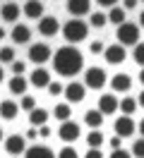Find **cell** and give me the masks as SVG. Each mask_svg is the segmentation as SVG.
<instances>
[{
  "label": "cell",
  "mask_w": 144,
  "mask_h": 158,
  "mask_svg": "<svg viewBox=\"0 0 144 158\" xmlns=\"http://www.w3.org/2000/svg\"><path fill=\"white\" fill-rule=\"evenodd\" d=\"M19 108H24V110H29V113H31V110L36 108V98H31V96H27V94H24V96H22V103H19Z\"/></svg>",
  "instance_id": "obj_32"
},
{
  "label": "cell",
  "mask_w": 144,
  "mask_h": 158,
  "mask_svg": "<svg viewBox=\"0 0 144 158\" xmlns=\"http://www.w3.org/2000/svg\"><path fill=\"white\" fill-rule=\"evenodd\" d=\"M108 81V74H106L103 67H89L84 72V86L91 91H101Z\"/></svg>",
  "instance_id": "obj_3"
},
{
  "label": "cell",
  "mask_w": 144,
  "mask_h": 158,
  "mask_svg": "<svg viewBox=\"0 0 144 158\" xmlns=\"http://www.w3.org/2000/svg\"><path fill=\"white\" fill-rule=\"evenodd\" d=\"M132 58H134V62H137V65H142V67H144V43H137V46H134Z\"/></svg>",
  "instance_id": "obj_30"
},
{
  "label": "cell",
  "mask_w": 144,
  "mask_h": 158,
  "mask_svg": "<svg viewBox=\"0 0 144 158\" xmlns=\"http://www.w3.org/2000/svg\"><path fill=\"white\" fill-rule=\"evenodd\" d=\"M106 22H108V17H106L103 12H91V27L94 29H103Z\"/></svg>",
  "instance_id": "obj_29"
},
{
  "label": "cell",
  "mask_w": 144,
  "mask_h": 158,
  "mask_svg": "<svg viewBox=\"0 0 144 158\" xmlns=\"http://www.w3.org/2000/svg\"><path fill=\"white\" fill-rule=\"evenodd\" d=\"M29 84H34L36 89H48V84H50V72L46 67H36L31 72V77H29Z\"/></svg>",
  "instance_id": "obj_14"
},
{
  "label": "cell",
  "mask_w": 144,
  "mask_h": 158,
  "mask_svg": "<svg viewBox=\"0 0 144 158\" xmlns=\"http://www.w3.org/2000/svg\"><path fill=\"white\" fill-rule=\"evenodd\" d=\"M84 67V55L75 48V46H63L55 50L53 55V69H55L60 77H77Z\"/></svg>",
  "instance_id": "obj_1"
},
{
  "label": "cell",
  "mask_w": 144,
  "mask_h": 158,
  "mask_svg": "<svg viewBox=\"0 0 144 158\" xmlns=\"http://www.w3.org/2000/svg\"><path fill=\"white\" fill-rule=\"evenodd\" d=\"M84 122L89 129H98L101 125H103V113L96 108V110H86L84 113Z\"/></svg>",
  "instance_id": "obj_21"
},
{
  "label": "cell",
  "mask_w": 144,
  "mask_h": 158,
  "mask_svg": "<svg viewBox=\"0 0 144 158\" xmlns=\"http://www.w3.org/2000/svg\"><path fill=\"white\" fill-rule=\"evenodd\" d=\"M5 151H7L10 156H22V153L27 151V137H22V134L7 137L5 139Z\"/></svg>",
  "instance_id": "obj_11"
},
{
  "label": "cell",
  "mask_w": 144,
  "mask_h": 158,
  "mask_svg": "<svg viewBox=\"0 0 144 158\" xmlns=\"http://www.w3.org/2000/svg\"><path fill=\"white\" fill-rule=\"evenodd\" d=\"M67 12H70V17L82 19L84 15L91 12V0H67Z\"/></svg>",
  "instance_id": "obj_12"
},
{
  "label": "cell",
  "mask_w": 144,
  "mask_h": 158,
  "mask_svg": "<svg viewBox=\"0 0 144 158\" xmlns=\"http://www.w3.org/2000/svg\"><path fill=\"white\" fill-rule=\"evenodd\" d=\"M101 144H103V134H101L98 129H91L89 137H86V146L89 148H101Z\"/></svg>",
  "instance_id": "obj_26"
},
{
  "label": "cell",
  "mask_w": 144,
  "mask_h": 158,
  "mask_svg": "<svg viewBox=\"0 0 144 158\" xmlns=\"http://www.w3.org/2000/svg\"><path fill=\"white\" fill-rule=\"evenodd\" d=\"M89 36V24L84 19H77L72 17L70 22H65V27H63V39L70 43V46H75L79 41H84Z\"/></svg>",
  "instance_id": "obj_2"
},
{
  "label": "cell",
  "mask_w": 144,
  "mask_h": 158,
  "mask_svg": "<svg viewBox=\"0 0 144 158\" xmlns=\"http://www.w3.org/2000/svg\"><path fill=\"white\" fill-rule=\"evenodd\" d=\"M137 2H139V0H123V7H125V10H134Z\"/></svg>",
  "instance_id": "obj_42"
},
{
  "label": "cell",
  "mask_w": 144,
  "mask_h": 158,
  "mask_svg": "<svg viewBox=\"0 0 144 158\" xmlns=\"http://www.w3.org/2000/svg\"><path fill=\"white\" fill-rule=\"evenodd\" d=\"M84 158H103V153H101V148H89Z\"/></svg>",
  "instance_id": "obj_38"
},
{
  "label": "cell",
  "mask_w": 144,
  "mask_h": 158,
  "mask_svg": "<svg viewBox=\"0 0 144 158\" xmlns=\"http://www.w3.org/2000/svg\"><path fill=\"white\" fill-rule=\"evenodd\" d=\"M132 156L134 158H144V139H137L132 144Z\"/></svg>",
  "instance_id": "obj_33"
},
{
  "label": "cell",
  "mask_w": 144,
  "mask_h": 158,
  "mask_svg": "<svg viewBox=\"0 0 144 158\" xmlns=\"http://www.w3.org/2000/svg\"><path fill=\"white\" fill-rule=\"evenodd\" d=\"M0 141H2V127H0Z\"/></svg>",
  "instance_id": "obj_50"
},
{
  "label": "cell",
  "mask_w": 144,
  "mask_h": 158,
  "mask_svg": "<svg viewBox=\"0 0 144 158\" xmlns=\"http://www.w3.org/2000/svg\"><path fill=\"white\" fill-rule=\"evenodd\" d=\"M29 122H31V127L46 125V122H48V110L46 108H34L31 113H29Z\"/></svg>",
  "instance_id": "obj_22"
},
{
  "label": "cell",
  "mask_w": 144,
  "mask_h": 158,
  "mask_svg": "<svg viewBox=\"0 0 144 158\" xmlns=\"http://www.w3.org/2000/svg\"><path fill=\"white\" fill-rule=\"evenodd\" d=\"M10 39L15 41V43H19V46H24V43L31 41V29H29L27 24H15L12 31H10Z\"/></svg>",
  "instance_id": "obj_15"
},
{
  "label": "cell",
  "mask_w": 144,
  "mask_h": 158,
  "mask_svg": "<svg viewBox=\"0 0 144 158\" xmlns=\"http://www.w3.org/2000/svg\"><path fill=\"white\" fill-rule=\"evenodd\" d=\"M19 15H22V10H19L17 2H5L2 10H0V17L5 22H10V24H15V22L19 19Z\"/></svg>",
  "instance_id": "obj_18"
},
{
  "label": "cell",
  "mask_w": 144,
  "mask_h": 158,
  "mask_svg": "<svg viewBox=\"0 0 144 158\" xmlns=\"http://www.w3.org/2000/svg\"><path fill=\"white\" fill-rule=\"evenodd\" d=\"M118 41L120 46H137L139 43V24H132V22H125L118 27Z\"/></svg>",
  "instance_id": "obj_4"
},
{
  "label": "cell",
  "mask_w": 144,
  "mask_h": 158,
  "mask_svg": "<svg viewBox=\"0 0 144 158\" xmlns=\"http://www.w3.org/2000/svg\"><path fill=\"white\" fill-rule=\"evenodd\" d=\"M53 118L60 120V122L70 120V118H72V108H70V103H58L55 108H53Z\"/></svg>",
  "instance_id": "obj_24"
},
{
  "label": "cell",
  "mask_w": 144,
  "mask_h": 158,
  "mask_svg": "<svg viewBox=\"0 0 144 158\" xmlns=\"http://www.w3.org/2000/svg\"><path fill=\"white\" fill-rule=\"evenodd\" d=\"M58 158H79V153L75 151V146H70V144H67V146H63V148H60Z\"/></svg>",
  "instance_id": "obj_31"
},
{
  "label": "cell",
  "mask_w": 144,
  "mask_h": 158,
  "mask_svg": "<svg viewBox=\"0 0 144 158\" xmlns=\"http://www.w3.org/2000/svg\"><path fill=\"white\" fill-rule=\"evenodd\" d=\"M63 96L67 98V103H82L86 98V86L79 84V81H70L63 91Z\"/></svg>",
  "instance_id": "obj_7"
},
{
  "label": "cell",
  "mask_w": 144,
  "mask_h": 158,
  "mask_svg": "<svg viewBox=\"0 0 144 158\" xmlns=\"http://www.w3.org/2000/svg\"><path fill=\"white\" fill-rule=\"evenodd\" d=\"M89 50H91L94 55H101V53H103V50H106L103 41H91V43H89Z\"/></svg>",
  "instance_id": "obj_36"
},
{
  "label": "cell",
  "mask_w": 144,
  "mask_h": 158,
  "mask_svg": "<svg viewBox=\"0 0 144 158\" xmlns=\"http://www.w3.org/2000/svg\"><path fill=\"white\" fill-rule=\"evenodd\" d=\"M24 137H27V139H31V141H34V139L38 137V127H29V129H27V134H24Z\"/></svg>",
  "instance_id": "obj_41"
},
{
  "label": "cell",
  "mask_w": 144,
  "mask_h": 158,
  "mask_svg": "<svg viewBox=\"0 0 144 158\" xmlns=\"http://www.w3.org/2000/svg\"><path fill=\"white\" fill-rule=\"evenodd\" d=\"M5 79V69H2V65H0V81Z\"/></svg>",
  "instance_id": "obj_47"
},
{
  "label": "cell",
  "mask_w": 144,
  "mask_h": 158,
  "mask_svg": "<svg viewBox=\"0 0 144 158\" xmlns=\"http://www.w3.org/2000/svg\"><path fill=\"white\" fill-rule=\"evenodd\" d=\"M96 2H98L101 7H108V10H111V7H115V5H118V0H96Z\"/></svg>",
  "instance_id": "obj_40"
},
{
  "label": "cell",
  "mask_w": 144,
  "mask_h": 158,
  "mask_svg": "<svg viewBox=\"0 0 144 158\" xmlns=\"http://www.w3.org/2000/svg\"><path fill=\"white\" fill-rule=\"evenodd\" d=\"M103 58H106L108 65H120V62L127 60V50H125V46H120V43H113V46H106Z\"/></svg>",
  "instance_id": "obj_8"
},
{
  "label": "cell",
  "mask_w": 144,
  "mask_h": 158,
  "mask_svg": "<svg viewBox=\"0 0 144 158\" xmlns=\"http://www.w3.org/2000/svg\"><path fill=\"white\" fill-rule=\"evenodd\" d=\"M137 106H139V103H137L134 98H123V101H120V108H118V110H123V115H132L134 110H137Z\"/></svg>",
  "instance_id": "obj_27"
},
{
  "label": "cell",
  "mask_w": 144,
  "mask_h": 158,
  "mask_svg": "<svg viewBox=\"0 0 144 158\" xmlns=\"http://www.w3.org/2000/svg\"><path fill=\"white\" fill-rule=\"evenodd\" d=\"M123 144V137H111V148H120Z\"/></svg>",
  "instance_id": "obj_43"
},
{
  "label": "cell",
  "mask_w": 144,
  "mask_h": 158,
  "mask_svg": "<svg viewBox=\"0 0 144 158\" xmlns=\"http://www.w3.org/2000/svg\"><path fill=\"white\" fill-rule=\"evenodd\" d=\"M113 129H115V134H118V137L127 139V137H132V134H134V129H137V125H134L132 115H123V118H118V120H115Z\"/></svg>",
  "instance_id": "obj_9"
},
{
  "label": "cell",
  "mask_w": 144,
  "mask_h": 158,
  "mask_svg": "<svg viewBox=\"0 0 144 158\" xmlns=\"http://www.w3.org/2000/svg\"><path fill=\"white\" fill-rule=\"evenodd\" d=\"M139 81L144 84V67H142V72H139Z\"/></svg>",
  "instance_id": "obj_48"
},
{
  "label": "cell",
  "mask_w": 144,
  "mask_h": 158,
  "mask_svg": "<svg viewBox=\"0 0 144 158\" xmlns=\"http://www.w3.org/2000/svg\"><path fill=\"white\" fill-rule=\"evenodd\" d=\"M111 89H113L115 94H125V91H130V89H132V77L125 74V72L113 74V77H111Z\"/></svg>",
  "instance_id": "obj_13"
},
{
  "label": "cell",
  "mask_w": 144,
  "mask_h": 158,
  "mask_svg": "<svg viewBox=\"0 0 144 158\" xmlns=\"http://www.w3.org/2000/svg\"><path fill=\"white\" fill-rule=\"evenodd\" d=\"M58 137L63 139L65 144H75L77 139L82 137V129H79V125H77V122H72V120H65V122L60 125V129H58Z\"/></svg>",
  "instance_id": "obj_6"
},
{
  "label": "cell",
  "mask_w": 144,
  "mask_h": 158,
  "mask_svg": "<svg viewBox=\"0 0 144 158\" xmlns=\"http://www.w3.org/2000/svg\"><path fill=\"white\" fill-rule=\"evenodd\" d=\"M137 103H139V106H142V108H144V91H142V94H139V98H137Z\"/></svg>",
  "instance_id": "obj_45"
},
{
  "label": "cell",
  "mask_w": 144,
  "mask_h": 158,
  "mask_svg": "<svg viewBox=\"0 0 144 158\" xmlns=\"http://www.w3.org/2000/svg\"><path fill=\"white\" fill-rule=\"evenodd\" d=\"M19 115V106L17 103H15V101H2V103H0V118L2 120H15Z\"/></svg>",
  "instance_id": "obj_20"
},
{
  "label": "cell",
  "mask_w": 144,
  "mask_h": 158,
  "mask_svg": "<svg viewBox=\"0 0 144 158\" xmlns=\"http://www.w3.org/2000/svg\"><path fill=\"white\" fill-rule=\"evenodd\" d=\"M24 158H55L48 146H31L24 151Z\"/></svg>",
  "instance_id": "obj_23"
},
{
  "label": "cell",
  "mask_w": 144,
  "mask_h": 158,
  "mask_svg": "<svg viewBox=\"0 0 144 158\" xmlns=\"http://www.w3.org/2000/svg\"><path fill=\"white\" fill-rule=\"evenodd\" d=\"M111 158H132V156H130V151H125V148H113V151H111Z\"/></svg>",
  "instance_id": "obj_37"
},
{
  "label": "cell",
  "mask_w": 144,
  "mask_h": 158,
  "mask_svg": "<svg viewBox=\"0 0 144 158\" xmlns=\"http://www.w3.org/2000/svg\"><path fill=\"white\" fill-rule=\"evenodd\" d=\"M63 91H65V86H63L60 81H50V84H48V94H50V96H60Z\"/></svg>",
  "instance_id": "obj_34"
},
{
  "label": "cell",
  "mask_w": 144,
  "mask_h": 158,
  "mask_svg": "<svg viewBox=\"0 0 144 158\" xmlns=\"http://www.w3.org/2000/svg\"><path fill=\"white\" fill-rule=\"evenodd\" d=\"M5 39V29H2V27H0V41Z\"/></svg>",
  "instance_id": "obj_49"
},
{
  "label": "cell",
  "mask_w": 144,
  "mask_h": 158,
  "mask_svg": "<svg viewBox=\"0 0 144 158\" xmlns=\"http://www.w3.org/2000/svg\"><path fill=\"white\" fill-rule=\"evenodd\" d=\"M27 58L34 62V65H43V62H48V60L53 58V53H50V46L48 43H34L31 48H29Z\"/></svg>",
  "instance_id": "obj_5"
},
{
  "label": "cell",
  "mask_w": 144,
  "mask_h": 158,
  "mask_svg": "<svg viewBox=\"0 0 144 158\" xmlns=\"http://www.w3.org/2000/svg\"><path fill=\"white\" fill-rule=\"evenodd\" d=\"M118 108H120V101L115 98V96H111V94H103V96L98 98V110H101L103 115H113Z\"/></svg>",
  "instance_id": "obj_16"
},
{
  "label": "cell",
  "mask_w": 144,
  "mask_h": 158,
  "mask_svg": "<svg viewBox=\"0 0 144 158\" xmlns=\"http://www.w3.org/2000/svg\"><path fill=\"white\" fill-rule=\"evenodd\" d=\"M24 17H27V19H41V17H43V2H38V0H27V5H24Z\"/></svg>",
  "instance_id": "obj_19"
},
{
  "label": "cell",
  "mask_w": 144,
  "mask_h": 158,
  "mask_svg": "<svg viewBox=\"0 0 144 158\" xmlns=\"http://www.w3.org/2000/svg\"><path fill=\"white\" fill-rule=\"evenodd\" d=\"M15 48H10V46H5V48H0V62H2V65H12V62H15Z\"/></svg>",
  "instance_id": "obj_28"
},
{
  "label": "cell",
  "mask_w": 144,
  "mask_h": 158,
  "mask_svg": "<svg viewBox=\"0 0 144 158\" xmlns=\"http://www.w3.org/2000/svg\"><path fill=\"white\" fill-rule=\"evenodd\" d=\"M58 31H60V22H58V17H53V15H43V17L38 19V34H41V36H55Z\"/></svg>",
  "instance_id": "obj_10"
},
{
  "label": "cell",
  "mask_w": 144,
  "mask_h": 158,
  "mask_svg": "<svg viewBox=\"0 0 144 158\" xmlns=\"http://www.w3.org/2000/svg\"><path fill=\"white\" fill-rule=\"evenodd\" d=\"M139 29H144V10L139 12Z\"/></svg>",
  "instance_id": "obj_44"
},
{
  "label": "cell",
  "mask_w": 144,
  "mask_h": 158,
  "mask_svg": "<svg viewBox=\"0 0 144 158\" xmlns=\"http://www.w3.org/2000/svg\"><path fill=\"white\" fill-rule=\"evenodd\" d=\"M139 2H144V0H139Z\"/></svg>",
  "instance_id": "obj_52"
},
{
  "label": "cell",
  "mask_w": 144,
  "mask_h": 158,
  "mask_svg": "<svg viewBox=\"0 0 144 158\" xmlns=\"http://www.w3.org/2000/svg\"><path fill=\"white\" fill-rule=\"evenodd\" d=\"M10 94H17V96H24L27 94V86H29V79L24 77V74H12V79H10Z\"/></svg>",
  "instance_id": "obj_17"
},
{
  "label": "cell",
  "mask_w": 144,
  "mask_h": 158,
  "mask_svg": "<svg viewBox=\"0 0 144 158\" xmlns=\"http://www.w3.org/2000/svg\"><path fill=\"white\" fill-rule=\"evenodd\" d=\"M38 137L48 139V137H50V127H48V125H41V127H38Z\"/></svg>",
  "instance_id": "obj_39"
},
{
  "label": "cell",
  "mask_w": 144,
  "mask_h": 158,
  "mask_svg": "<svg viewBox=\"0 0 144 158\" xmlns=\"http://www.w3.org/2000/svg\"><path fill=\"white\" fill-rule=\"evenodd\" d=\"M106 17H108L111 24H118V27H120V24H125V7H118V5H115V7H111V12H108Z\"/></svg>",
  "instance_id": "obj_25"
},
{
  "label": "cell",
  "mask_w": 144,
  "mask_h": 158,
  "mask_svg": "<svg viewBox=\"0 0 144 158\" xmlns=\"http://www.w3.org/2000/svg\"><path fill=\"white\" fill-rule=\"evenodd\" d=\"M139 134H142V137H144V120H142V122H139Z\"/></svg>",
  "instance_id": "obj_46"
},
{
  "label": "cell",
  "mask_w": 144,
  "mask_h": 158,
  "mask_svg": "<svg viewBox=\"0 0 144 158\" xmlns=\"http://www.w3.org/2000/svg\"><path fill=\"white\" fill-rule=\"evenodd\" d=\"M27 72V62L24 60H15L12 62V74H24Z\"/></svg>",
  "instance_id": "obj_35"
},
{
  "label": "cell",
  "mask_w": 144,
  "mask_h": 158,
  "mask_svg": "<svg viewBox=\"0 0 144 158\" xmlns=\"http://www.w3.org/2000/svg\"><path fill=\"white\" fill-rule=\"evenodd\" d=\"M7 2H15V0H7Z\"/></svg>",
  "instance_id": "obj_51"
}]
</instances>
